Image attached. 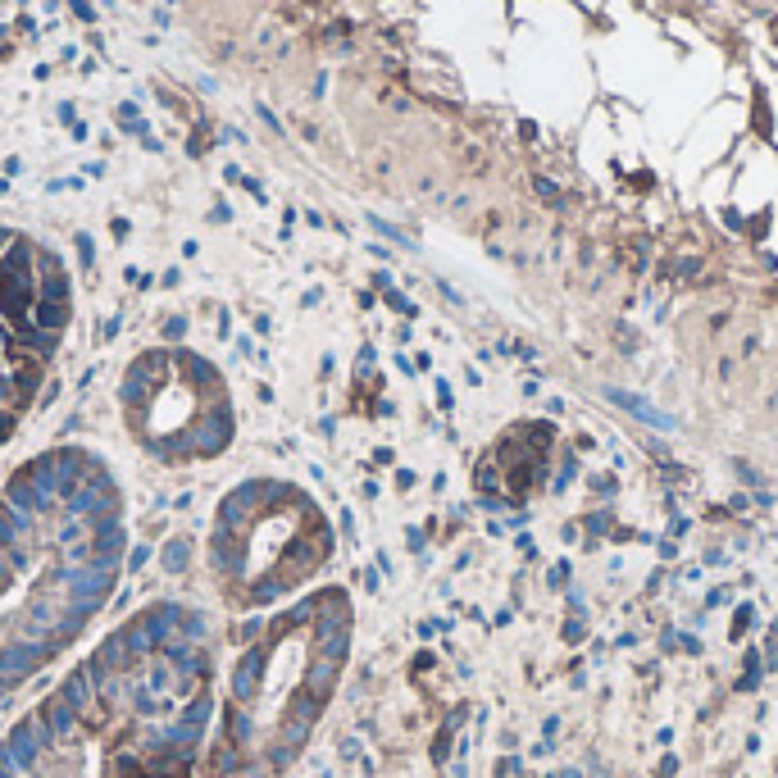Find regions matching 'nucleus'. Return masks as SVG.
<instances>
[{
  "mask_svg": "<svg viewBox=\"0 0 778 778\" xmlns=\"http://www.w3.org/2000/svg\"><path fill=\"white\" fill-rule=\"evenodd\" d=\"M533 187H538V191H542V200H560L556 182H547V178H533Z\"/></svg>",
  "mask_w": 778,
  "mask_h": 778,
  "instance_id": "2",
  "label": "nucleus"
},
{
  "mask_svg": "<svg viewBox=\"0 0 778 778\" xmlns=\"http://www.w3.org/2000/svg\"><path fill=\"white\" fill-rule=\"evenodd\" d=\"M601 396L605 401H614L619 410H628V415H637V419H647L651 428H674V419L669 415H660V410H651L642 396H633V392H619V387H601Z\"/></svg>",
  "mask_w": 778,
  "mask_h": 778,
  "instance_id": "1",
  "label": "nucleus"
}]
</instances>
